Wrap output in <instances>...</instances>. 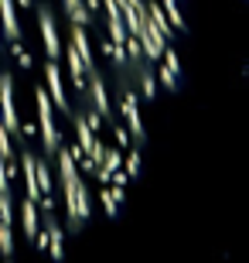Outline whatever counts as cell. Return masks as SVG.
<instances>
[{
	"mask_svg": "<svg viewBox=\"0 0 249 263\" xmlns=\"http://www.w3.org/2000/svg\"><path fill=\"white\" fill-rule=\"evenodd\" d=\"M188 0H0V263H51L133 188Z\"/></svg>",
	"mask_w": 249,
	"mask_h": 263,
	"instance_id": "6da1fadb",
	"label": "cell"
}]
</instances>
